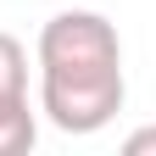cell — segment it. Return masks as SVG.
Masks as SVG:
<instances>
[{
    "instance_id": "4",
    "label": "cell",
    "mask_w": 156,
    "mask_h": 156,
    "mask_svg": "<svg viewBox=\"0 0 156 156\" xmlns=\"http://www.w3.org/2000/svg\"><path fill=\"white\" fill-rule=\"evenodd\" d=\"M39 140V123L28 106H0V156H23Z\"/></svg>"
},
{
    "instance_id": "2",
    "label": "cell",
    "mask_w": 156,
    "mask_h": 156,
    "mask_svg": "<svg viewBox=\"0 0 156 156\" xmlns=\"http://www.w3.org/2000/svg\"><path fill=\"white\" fill-rule=\"evenodd\" d=\"M123 73H95V78H39V112L62 134H95L123 112Z\"/></svg>"
},
{
    "instance_id": "3",
    "label": "cell",
    "mask_w": 156,
    "mask_h": 156,
    "mask_svg": "<svg viewBox=\"0 0 156 156\" xmlns=\"http://www.w3.org/2000/svg\"><path fill=\"white\" fill-rule=\"evenodd\" d=\"M0 106H28V50L11 34H0Z\"/></svg>"
},
{
    "instance_id": "5",
    "label": "cell",
    "mask_w": 156,
    "mask_h": 156,
    "mask_svg": "<svg viewBox=\"0 0 156 156\" xmlns=\"http://www.w3.org/2000/svg\"><path fill=\"white\" fill-rule=\"evenodd\" d=\"M123 151H128V156H156V123H151V128H134L128 140H123Z\"/></svg>"
},
{
    "instance_id": "1",
    "label": "cell",
    "mask_w": 156,
    "mask_h": 156,
    "mask_svg": "<svg viewBox=\"0 0 156 156\" xmlns=\"http://www.w3.org/2000/svg\"><path fill=\"white\" fill-rule=\"evenodd\" d=\"M123 73V39L101 11H56L39 28V78Z\"/></svg>"
}]
</instances>
